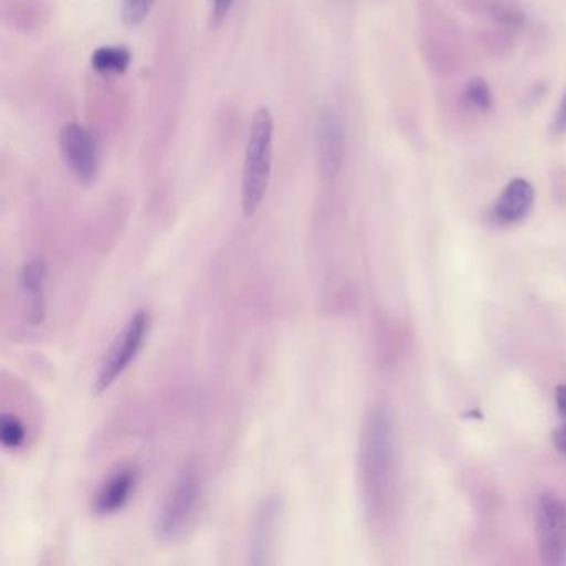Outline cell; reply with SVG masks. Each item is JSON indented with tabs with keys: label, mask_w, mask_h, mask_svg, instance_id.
Wrapping results in <instances>:
<instances>
[{
	"label": "cell",
	"mask_w": 566,
	"mask_h": 566,
	"mask_svg": "<svg viewBox=\"0 0 566 566\" xmlns=\"http://www.w3.org/2000/svg\"><path fill=\"white\" fill-rule=\"evenodd\" d=\"M392 423L386 409L370 412L360 443V480L370 513L380 512L390 486L392 470Z\"/></svg>",
	"instance_id": "1"
},
{
	"label": "cell",
	"mask_w": 566,
	"mask_h": 566,
	"mask_svg": "<svg viewBox=\"0 0 566 566\" xmlns=\"http://www.w3.org/2000/svg\"><path fill=\"white\" fill-rule=\"evenodd\" d=\"M274 118L268 108H260L251 118L241 180V208L247 217L260 211L273 171Z\"/></svg>",
	"instance_id": "2"
},
{
	"label": "cell",
	"mask_w": 566,
	"mask_h": 566,
	"mask_svg": "<svg viewBox=\"0 0 566 566\" xmlns=\"http://www.w3.org/2000/svg\"><path fill=\"white\" fill-rule=\"evenodd\" d=\"M201 499V476L195 467L188 465L171 485L155 520V536L160 542H175L184 536L193 520Z\"/></svg>",
	"instance_id": "3"
},
{
	"label": "cell",
	"mask_w": 566,
	"mask_h": 566,
	"mask_svg": "<svg viewBox=\"0 0 566 566\" xmlns=\"http://www.w3.org/2000/svg\"><path fill=\"white\" fill-rule=\"evenodd\" d=\"M150 326V313L145 310L137 311L128 319L124 331L118 334L117 340L105 356L104 363L101 364L97 376H95L94 387H92L95 396L107 392L127 373L128 367L135 363L138 354L144 349Z\"/></svg>",
	"instance_id": "4"
},
{
	"label": "cell",
	"mask_w": 566,
	"mask_h": 566,
	"mask_svg": "<svg viewBox=\"0 0 566 566\" xmlns=\"http://www.w3.org/2000/svg\"><path fill=\"white\" fill-rule=\"evenodd\" d=\"M535 532L539 555L548 566L566 563V502L553 493L536 500Z\"/></svg>",
	"instance_id": "5"
},
{
	"label": "cell",
	"mask_w": 566,
	"mask_h": 566,
	"mask_svg": "<svg viewBox=\"0 0 566 566\" xmlns=\"http://www.w3.org/2000/svg\"><path fill=\"white\" fill-rule=\"evenodd\" d=\"M59 147L69 170L78 184H95L101 174V155L94 135L78 124H67L59 135Z\"/></svg>",
	"instance_id": "6"
},
{
	"label": "cell",
	"mask_w": 566,
	"mask_h": 566,
	"mask_svg": "<svg viewBox=\"0 0 566 566\" xmlns=\"http://www.w3.org/2000/svg\"><path fill=\"white\" fill-rule=\"evenodd\" d=\"M281 515H283V499L280 495H270L261 502L254 515L250 535V562L253 565L271 563Z\"/></svg>",
	"instance_id": "7"
},
{
	"label": "cell",
	"mask_w": 566,
	"mask_h": 566,
	"mask_svg": "<svg viewBox=\"0 0 566 566\" xmlns=\"http://www.w3.org/2000/svg\"><path fill=\"white\" fill-rule=\"evenodd\" d=\"M317 167L327 180L336 178L344 161V130L339 115L334 111L321 115L316 132Z\"/></svg>",
	"instance_id": "8"
},
{
	"label": "cell",
	"mask_w": 566,
	"mask_h": 566,
	"mask_svg": "<svg viewBox=\"0 0 566 566\" xmlns=\"http://www.w3.org/2000/svg\"><path fill=\"white\" fill-rule=\"evenodd\" d=\"M48 277L49 266L41 256L25 261L19 274V283L25 300V313L32 326H41L48 317Z\"/></svg>",
	"instance_id": "9"
},
{
	"label": "cell",
	"mask_w": 566,
	"mask_h": 566,
	"mask_svg": "<svg viewBox=\"0 0 566 566\" xmlns=\"http://www.w3.org/2000/svg\"><path fill=\"white\" fill-rule=\"evenodd\" d=\"M138 482H140V470L137 467H125L111 476L104 485L98 489L92 499V512L97 516L115 515L124 510L135 495Z\"/></svg>",
	"instance_id": "10"
},
{
	"label": "cell",
	"mask_w": 566,
	"mask_h": 566,
	"mask_svg": "<svg viewBox=\"0 0 566 566\" xmlns=\"http://www.w3.org/2000/svg\"><path fill=\"white\" fill-rule=\"evenodd\" d=\"M535 203V190L522 178L510 181L493 207V218L500 224H515L525 220Z\"/></svg>",
	"instance_id": "11"
},
{
	"label": "cell",
	"mask_w": 566,
	"mask_h": 566,
	"mask_svg": "<svg viewBox=\"0 0 566 566\" xmlns=\"http://www.w3.org/2000/svg\"><path fill=\"white\" fill-rule=\"evenodd\" d=\"M92 69L102 75H122L132 64V54L125 45H102L91 57Z\"/></svg>",
	"instance_id": "12"
},
{
	"label": "cell",
	"mask_w": 566,
	"mask_h": 566,
	"mask_svg": "<svg viewBox=\"0 0 566 566\" xmlns=\"http://www.w3.org/2000/svg\"><path fill=\"white\" fill-rule=\"evenodd\" d=\"M28 430H25L24 422L14 413H2L0 417V442L8 450H18L24 446Z\"/></svg>",
	"instance_id": "13"
},
{
	"label": "cell",
	"mask_w": 566,
	"mask_h": 566,
	"mask_svg": "<svg viewBox=\"0 0 566 566\" xmlns=\"http://www.w3.org/2000/svg\"><path fill=\"white\" fill-rule=\"evenodd\" d=\"M463 95H465L467 104H469V107H472L473 111L482 112V114L492 111V91H490L489 84H486L483 78H472V81L467 84L465 94Z\"/></svg>",
	"instance_id": "14"
},
{
	"label": "cell",
	"mask_w": 566,
	"mask_h": 566,
	"mask_svg": "<svg viewBox=\"0 0 566 566\" xmlns=\"http://www.w3.org/2000/svg\"><path fill=\"white\" fill-rule=\"evenodd\" d=\"M157 0H122V21L127 28H138L150 15Z\"/></svg>",
	"instance_id": "15"
},
{
	"label": "cell",
	"mask_w": 566,
	"mask_h": 566,
	"mask_svg": "<svg viewBox=\"0 0 566 566\" xmlns=\"http://www.w3.org/2000/svg\"><path fill=\"white\" fill-rule=\"evenodd\" d=\"M234 0H210V24L211 28H220L231 9H233Z\"/></svg>",
	"instance_id": "16"
},
{
	"label": "cell",
	"mask_w": 566,
	"mask_h": 566,
	"mask_svg": "<svg viewBox=\"0 0 566 566\" xmlns=\"http://www.w3.org/2000/svg\"><path fill=\"white\" fill-rule=\"evenodd\" d=\"M552 134L556 135V137L566 134V94L563 97L562 104H559L558 112H556L555 120H553Z\"/></svg>",
	"instance_id": "17"
},
{
	"label": "cell",
	"mask_w": 566,
	"mask_h": 566,
	"mask_svg": "<svg viewBox=\"0 0 566 566\" xmlns=\"http://www.w3.org/2000/svg\"><path fill=\"white\" fill-rule=\"evenodd\" d=\"M553 442H555L556 449L566 455V419L553 433Z\"/></svg>",
	"instance_id": "18"
},
{
	"label": "cell",
	"mask_w": 566,
	"mask_h": 566,
	"mask_svg": "<svg viewBox=\"0 0 566 566\" xmlns=\"http://www.w3.org/2000/svg\"><path fill=\"white\" fill-rule=\"evenodd\" d=\"M556 406H558L559 416L566 419V386L556 387Z\"/></svg>",
	"instance_id": "19"
}]
</instances>
